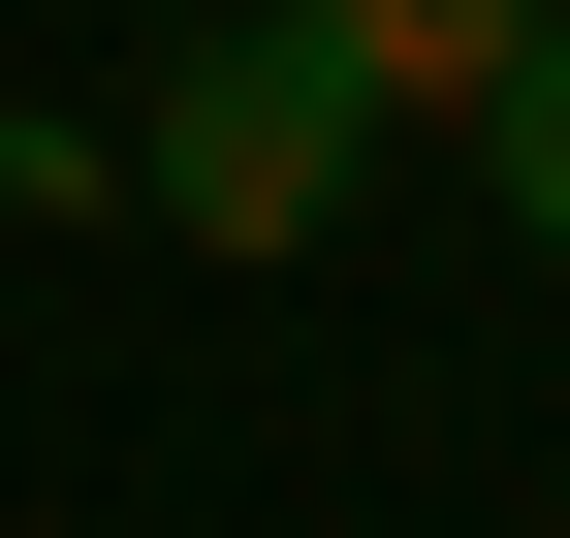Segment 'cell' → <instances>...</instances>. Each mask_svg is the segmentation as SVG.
I'll use <instances>...</instances> for the list:
<instances>
[{
	"mask_svg": "<svg viewBox=\"0 0 570 538\" xmlns=\"http://www.w3.org/2000/svg\"><path fill=\"white\" fill-rule=\"evenodd\" d=\"M127 190H159V253H317L348 190H381V63H348L317 0H223V32H159V96H127Z\"/></svg>",
	"mask_w": 570,
	"mask_h": 538,
	"instance_id": "obj_1",
	"label": "cell"
},
{
	"mask_svg": "<svg viewBox=\"0 0 570 538\" xmlns=\"http://www.w3.org/2000/svg\"><path fill=\"white\" fill-rule=\"evenodd\" d=\"M317 32L381 63V127H475V96L539 63V0H317Z\"/></svg>",
	"mask_w": 570,
	"mask_h": 538,
	"instance_id": "obj_2",
	"label": "cell"
},
{
	"mask_svg": "<svg viewBox=\"0 0 570 538\" xmlns=\"http://www.w3.org/2000/svg\"><path fill=\"white\" fill-rule=\"evenodd\" d=\"M475 190H508V253H570V0H539L508 96H475Z\"/></svg>",
	"mask_w": 570,
	"mask_h": 538,
	"instance_id": "obj_3",
	"label": "cell"
}]
</instances>
